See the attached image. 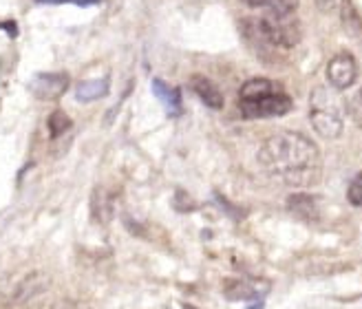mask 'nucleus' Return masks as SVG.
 Returning a JSON list of instances; mask_svg holds the SVG:
<instances>
[{"instance_id":"9d476101","label":"nucleus","mask_w":362,"mask_h":309,"mask_svg":"<svg viewBox=\"0 0 362 309\" xmlns=\"http://www.w3.org/2000/svg\"><path fill=\"white\" fill-rule=\"evenodd\" d=\"M287 206L292 212H296L303 219H316L318 216V208H316V199L310 194H292L287 199Z\"/></svg>"},{"instance_id":"9b49d317","label":"nucleus","mask_w":362,"mask_h":309,"mask_svg":"<svg viewBox=\"0 0 362 309\" xmlns=\"http://www.w3.org/2000/svg\"><path fill=\"white\" fill-rule=\"evenodd\" d=\"M153 91H155V95L159 98V102L166 106V111L170 115H177L179 113V91L168 86L166 82H161V80H155L153 82Z\"/></svg>"},{"instance_id":"423d86ee","label":"nucleus","mask_w":362,"mask_h":309,"mask_svg":"<svg viewBox=\"0 0 362 309\" xmlns=\"http://www.w3.org/2000/svg\"><path fill=\"white\" fill-rule=\"evenodd\" d=\"M69 86V78L64 74H40L33 80V93L40 100H56Z\"/></svg>"},{"instance_id":"20e7f679","label":"nucleus","mask_w":362,"mask_h":309,"mask_svg":"<svg viewBox=\"0 0 362 309\" xmlns=\"http://www.w3.org/2000/svg\"><path fill=\"white\" fill-rule=\"evenodd\" d=\"M310 119L316 133L327 139H336L342 133V106L329 88L318 86L310 98Z\"/></svg>"},{"instance_id":"f257e3e1","label":"nucleus","mask_w":362,"mask_h":309,"mask_svg":"<svg viewBox=\"0 0 362 309\" xmlns=\"http://www.w3.org/2000/svg\"><path fill=\"white\" fill-rule=\"evenodd\" d=\"M259 161L269 177L296 188L318 184L322 173L318 146L310 137L292 131L269 137L259 153Z\"/></svg>"},{"instance_id":"f03ea898","label":"nucleus","mask_w":362,"mask_h":309,"mask_svg":"<svg viewBox=\"0 0 362 309\" xmlns=\"http://www.w3.org/2000/svg\"><path fill=\"white\" fill-rule=\"evenodd\" d=\"M292 98L285 91L265 78L247 80L239 91V108L243 117L263 119V117H283L292 111Z\"/></svg>"},{"instance_id":"ddd939ff","label":"nucleus","mask_w":362,"mask_h":309,"mask_svg":"<svg viewBox=\"0 0 362 309\" xmlns=\"http://www.w3.org/2000/svg\"><path fill=\"white\" fill-rule=\"evenodd\" d=\"M347 113L354 119V124L362 129V86L349 98V102H347Z\"/></svg>"},{"instance_id":"6ab92c4d","label":"nucleus","mask_w":362,"mask_h":309,"mask_svg":"<svg viewBox=\"0 0 362 309\" xmlns=\"http://www.w3.org/2000/svg\"><path fill=\"white\" fill-rule=\"evenodd\" d=\"M38 3H53V5H58V3H74V5L86 7V5H98V3H102V0H38Z\"/></svg>"},{"instance_id":"f8f14e48","label":"nucleus","mask_w":362,"mask_h":309,"mask_svg":"<svg viewBox=\"0 0 362 309\" xmlns=\"http://www.w3.org/2000/svg\"><path fill=\"white\" fill-rule=\"evenodd\" d=\"M342 25H345V29L351 33L362 31V18L358 16L351 0H342Z\"/></svg>"},{"instance_id":"dca6fc26","label":"nucleus","mask_w":362,"mask_h":309,"mask_svg":"<svg viewBox=\"0 0 362 309\" xmlns=\"http://www.w3.org/2000/svg\"><path fill=\"white\" fill-rule=\"evenodd\" d=\"M347 199H349V204H354V206H362V173L356 175L354 181L349 184Z\"/></svg>"},{"instance_id":"6e6552de","label":"nucleus","mask_w":362,"mask_h":309,"mask_svg":"<svg viewBox=\"0 0 362 309\" xmlns=\"http://www.w3.org/2000/svg\"><path fill=\"white\" fill-rule=\"evenodd\" d=\"M47 285H49V281H47V276L42 274V272H31V274L21 285H18L16 301L18 303H27V301H31L35 296H40L47 289Z\"/></svg>"},{"instance_id":"4468645a","label":"nucleus","mask_w":362,"mask_h":309,"mask_svg":"<svg viewBox=\"0 0 362 309\" xmlns=\"http://www.w3.org/2000/svg\"><path fill=\"white\" fill-rule=\"evenodd\" d=\"M228 298H239V301H245V298H255L257 296V289L247 285V283H230L228 285Z\"/></svg>"},{"instance_id":"39448f33","label":"nucleus","mask_w":362,"mask_h":309,"mask_svg":"<svg viewBox=\"0 0 362 309\" xmlns=\"http://www.w3.org/2000/svg\"><path fill=\"white\" fill-rule=\"evenodd\" d=\"M358 78V64L351 53H338L327 64V80L334 88H349Z\"/></svg>"},{"instance_id":"0eeeda50","label":"nucleus","mask_w":362,"mask_h":309,"mask_svg":"<svg viewBox=\"0 0 362 309\" xmlns=\"http://www.w3.org/2000/svg\"><path fill=\"white\" fill-rule=\"evenodd\" d=\"M190 86H192L194 93H197V98L202 100L206 106H210V108H221L223 106L221 91L216 88V84H212L208 78H204V76H192Z\"/></svg>"},{"instance_id":"2eb2a0df","label":"nucleus","mask_w":362,"mask_h":309,"mask_svg":"<svg viewBox=\"0 0 362 309\" xmlns=\"http://www.w3.org/2000/svg\"><path fill=\"white\" fill-rule=\"evenodd\" d=\"M49 126H51V135L58 137L62 135L66 129H71V119L62 113V111H56L51 117H49Z\"/></svg>"},{"instance_id":"1a4fd4ad","label":"nucleus","mask_w":362,"mask_h":309,"mask_svg":"<svg viewBox=\"0 0 362 309\" xmlns=\"http://www.w3.org/2000/svg\"><path fill=\"white\" fill-rule=\"evenodd\" d=\"M108 93V80L106 78H100V80H86L82 84H78L76 88V98L80 102H93V100H100Z\"/></svg>"},{"instance_id":"7ed1b4c3","label":"nucleus","mask_w":362,"mask_h":309,"mask_svg":"<svg viewBox=\"0 0 362 309\" xmlns=\"http://www.w3.org/2000/svg\"><path fill=\"white\" fill-rule=\"evenodd\" d=\"M255 38L272 49H292L300 40V25L294 5L269 7L255 23Z\"/></svg>"},{"instance_id":"aec40b11","label":"nucleus","mask_w":362,"mask_h":309,"mask_svg":"<svg viewBox=\"0 0 362 309\" xmlns=\"http://www.w3.org/2000/svg\"><path fill=\"white\" fill-rule=\"evenodd\" d=\"M250 309H261V303H259V305H257V307H250Z\"/></svg>"},{"instance_id":"f3484780","label":"nucleus","mask_w":362,"mask_h":309,"mask_svg":"<svg viewBox=\"0 0 362 309\" xmlns=\"http://www.w3.org/2000/svg\"><path fill=\"white\" fill-rule=\"evenodd\" d=\"M245 5H250V7H263V9H269V7L292 5V0H245Z\"/></svg>"},{"instance_id":"a211bd4d","label":"nucleus","mask_w":362,"mask_h":309,"mask_svg":"<svg viewBox=\"0 0 362 309\" xmlns=\"http://www.w3.org/2000/svg\"><path fill=\"white\" fill-rule=\"evenodd\" d=\"M53 309H88V307L84 303H80V301L62 298V301H58L56 305H53Z\"/></svg>"}]
</instances>
